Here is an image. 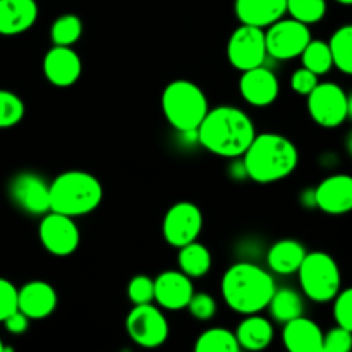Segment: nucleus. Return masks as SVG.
Masks as SVG:
<instances>
[{
    "label": "nucleus",
    "instance_id": "obj_16",
    "mask_svg": "<svg viewBox=\"0 0 352 352\" xmlns=\"http://www.w3.org/2000/svg\"><path fill=\"white\" fill-rule=\"evenodd\" d=\"M155 284V299L162 308L172 309H184L188 306L189 299L195 294L192 289L191 277L184 274V272L177 270H167L164 274L158 275L153 280Z\"/></svg>",
    "mask_w": 352,
    "mask_h": 352
},
{
    "label": "nucleus",
    "instance_id": "obj_25",
    "mask_svg": "<svg viewBox=\"0 0 352 352\" xmlns=\"http://www.w3.org/2000/svg\"><path fill=\"white\" fill-rule=\"evenodd\" d=\"M267 308H270V315L278 323L291 322V320L301 316L305 311L301 296L292 289H278V291L275 289Z\"/></svg>",
    "mask_w": 352,
    "mask_h": 352
},
{
    "label": "nucleus",
    "instance_id": "obj_2",
    "mask_svg": "<svg viewBox=\"0 0 352 352\" xmlns=\"http://www.w3.org/2000/svg\"><path fill=\"white\" fill-rule=\"evenodd\" d=\"M243 157L244 174L260 184H270L289 177L299 164V153L294 143L275 133L256 134Z\"/></svg>",
    "mask_w": 352,
    "mask_h": 352
},
{
    "label": "nucleus",
    "instance_id": "obj_39",
    "mask_svg": "<svg viewBox=\"0 0 352 352\" xmlns=\"http://www.w3.org/2000/svg\"><path fill=\"white\" fill-rule=\"evenodd\" d=\"M339 3H342V6H351L352 0H337Z\"/></svg>",
    "mask_w": 352,
    "mask_h": 352
},
{
    "label": "nucleus",
    "instance_id": "obj_10",
    "mask_svg": "<svg viewBox=\"0 0 352 352\" xmlns=\"http://www.w3.org/2000/svg\"><path fill=\"white\" fill-rule=\"evenodd\" d=\"M267 55L263 28L251 26V24H241L227 45L229 62L243 72L263 65Z\"/></svg>",
    "mask_w": 352,
    "mask_h": 352
},
{
    "label": "nucleus",
    "instance_id": "obj_24",
    "mask_svg": "<svg viewBox=\"0 0 352 352\" xmlns=\"http://www.w3.org/2000/svg\"><path fill=\"white\" fill-rule=\"evenodd\" d=\"M179 267L181 272H184L188 277H203L212 268V254H210L208 248L203 246L201 243L186 244V246L179 248Z\"/></svg>",
    "mask_w": 352,
    "mask_h": 352
},
{
    "label": "nucleus",
    "instance_id": "obj_23",
    "mask_svg": "<svg viewBox=\"0 0 352 352\" xmlns=\"http://www.w3.org/2000/svg\"><path fill=\"white\" fill-rule=\"evenodd\" d=\"M306 256V250L299 241L282 239L277 241L270 248L267 254L268 267L278 275H292L299 270L302 260Z\"/></svg>",
    "mask_w": 352,
    "mask_h": 352
},
{
    "label": "nucleus",
    "instance_id": "obj_11",
    "mask_svg": "<svg viewBox=\"0 0 352 352\" xmlns=\"http://www.w3.org/2000/svg\"><path fill=\"white\" fill-rule=\"evenodd\" d=\"M203 229V213L195 203L179 201L165 213L164 237L170 246L182 248L198 239Z\"/></svg>",
    "mask_w": 352,
    "mask_h": 352
},
{
    "label": "nucleus",
    "instance_id": "obj_20",
    "mask_svg": "<svg viewBox=\"0 0 352 352\" xmlns=\"http://www.w3.org/2000/svg\"><path fill=\"white\" fill-rule=\"evenodd\" d=\"M36 0H0V34L24 33L36 23Z\"/></svg>",
    "mask_w": 352,
    "mask_h": 352
},
{
    "label": "nucleus",
    "instance_id": "obj_9",
    "mask_svg": "<svg viewBox=\"0 0 352 352\" xmlns=\"http://www.w3.org/2000/svg\"><path fill=\"white\" fill-rule=\"evenodd\" d=\"M126 330L138 346L153 349L162 346L168 337V322L164 313L153 306L136 305L126 318Z\"/></svg>",
    "mask_w": 352,
    "mask_h": 352
},
{
    "label": "nucleus",
    "instance_id": "obj_12",
    "mask_svg": "<svg viewBox=\"0 0 352 352\" xmlns=\"http://www.w3.org/2000/svg\"><path fill=\"white\" fill-rule=\"evenodd\" d=\"M40 241L48 253L55 256H69L79 246V229L72 217L62 213L48 212L45 213L40 223Z\"/></svg>",
    "mask_w": 352,
    "mask_h": 352
},
{
    "label": "nucleus",
    "instance_id": "obj_29",
    "mask_svg": "<svg viewBox=\"0 0 352 352\" xmlns=\"http://www.w3.org/2000/svg\"><path fill=\"white\" fill-rule=\"evenodd\" d=\"M82 23L74 14H64L57 17L50 28V36L54 45L58 47H71L81 38Z\"/></svg>",
    "mask_w": 352,
    "mask_h": 352
},
{
    "label": "nucleus",
    "instance_id": "obj_33",
    "mask_svg": "<svg viewBox=\"0 0 352 352\" xmlns=\"http://www.w3.org/2000/svg\"><path fill=\"white\" fill-rule=\"evenodd\" d=\"M186 308L189 309V313H191L195 318L205 322V320H210L215 316L217 302L215 299L210 294H206V292H198V294L195 292V294L191 296V299H189Z\"/></svg>",
    "mask_w": 352,
    "mask_h": 352
},
{
    "label": "nucleus",
    "instance_id": "obj_4",
    "mask_svg": "<svg viewBox=\"0 0 352 352\" xmlns=\"http://www.w3.org/2000/svg\"><path fill=\"white\" fill-rule=\"evenodd\" d=\"M50 212L67 217H82L98 208L103 199L102 182L89 172L67 170L50 186Z\"/></svg>",
    "mask_w": 352,
    "mask_h": 352
},
{
    "label": "nucleus",
    "instance_id": "obj_3",
    "mask_svg": "<svg viewBox=\"0 0 352 352\" xmlns=\"http://www.w3.org/2000/svg\"><path fill=\"white\" fill-rule=\"evenodd\" d=\"M275 289L274 277L253 263L232 265L222 278L223 301L241 315L263 311Z\"/></svg>",
    "mask_w": 352,
    "mask_h": 352
},
{
    "label": "nucleus",
    "instance_id": "obj_17",
    "mask_svg": "<svg viewBox=\"0 0 352 352\" xmlns=\"http://www.w3.org/2000/svg\"><path fill=\"white\" fill-rule=\"evenodd\" d=\"M57 308V292L48 282L31 280L17 289V309L30 320L50 316Z\"/></svg>",
    "mask_w": 352,
    "mask_h": 352
},
{
    "label": "nucleus",
    "instance_id": "obj_37",
    "mask_svg": "<svg viewBox=\"0 0 352 352\" xmlns=\"http://www.w3.org/2000/svg\"><path fill=\"white\" fill-rule=\"evenodd\" d=\"M316 85H318V76L306 67L298 69V71H296L291 78L292 91L299 93V95L308 96L309 93L315 89Z\"/></svg>",
    "mask_w": 352,
    "mask_h": 352
},
{
    "label": "nucleus",
    "instance_id": "obj_40",
    "mask_svg": "<svg viewBox=\"0 0 352 352\" xmlns=\"http://www.w3.org/2000/svg\"><path fill=\"white\" fill-rule=\"evenodd\" d=\"M3 351H7V349H6V346H3L2 339H0V352H3Z\"/></svg>",
    "mask_w": 352,
    "mask_h": 352
},
{
    "label": "nucleus",
    "instance_id": "obj_35",
    "mask_svg": "<svg viewBox=\"0 0 352 352\" xmlns=\"http://www.w3.org/2000/svg\"><path fill=\"white\" fill-rule=\"evenodd\" d=\"M352 346V330L344 329L337 325L330 330L327 336H323L322 352H347Z\"/></svg>",
    "mask_w": 352,
    "mask_h": 352
},
{
    "label": "nucleus",
    "instance_id": "obj_1",
    "mask_svg": "<svg viewBox=\"0 0 352 352\" xmlns=\"http://www.w3.org/2000/svg\"><path fill=\"white\" fill-rule=\"evenodd\" d=\"M256 136L253 120L246 112L230 105L208 110L196 129V138L205 150L219 157H243Z\"/></svg>",
    "mask_w": 352,
    "mask_h": 352
},
{
    "label": "nucleus",
    "instance_id": "obj_13",
    "mask_svg": "<svg viewBox=\"0 0 352 352\" xmlns=\"http://www.w3.org/2000/svg\"><path fill=\"white\" fill-rule=\"evenodd\" d=\"M9 195L12 201L30 215H45L50 212L48 184L33 172H21L10 181Z\"/></svg>",
    "mask_w": 352,
    "mask_h": 352
},
{
    "label": "nucleus",
    "instance_id": "obj_36",
    "mask_svg": "<svg viewBox=\"0 0 352 352\" xmlns=\"http://www.w3.org/2000/svg\"><path fill=\"white\" fill-rule=\"evenodd\" d=\"M17 309V289L7 278H0V322Z\"/></svg>",
    "mask_w": 352,
    "mask_h": 352
},
{
    "label": "nucleus",
    "instance_id": "obj_32",
    "mask_svg": "<svg viewBox=\"0 0 352 352\" xmlns=\"http://www.w3.org/2000/svg\"><path fill=\"white\" fill-rule=\"evenodd\" d=\"M127 298L134 305H146L155 299V284L146 275H136L127 285Z\"/></svg>",
    "mask_w": 352,
    "mask_h": 352
},
{
    "label": "nucleus",
    "instance_id": "obj_15",
    "mask_svg": "<svg viewBox=\"0 0 352 352\" xmlns=\"http://www.w3.org/2000/svg\"><path fill=\"white\" fill-rule=\"evenodd\" d=\"M278 79L274 71L258 65L243 72L239 81V91L243 98L253 107H268L278 96Z\"/></svg>",
    "mask_w": 352,
    "mask_h": 352
},
{
    "label": "nucleus",
    "instance_id": "obj_22",
    "mask_svg": "<svg viewBox=\"0 0 352 352\" xmlns=\"http://www.w3.org/2000/svg\"><path fill=\"white\" fill-rule=\"evenodd\" d=\"M236 339L241 349L261 351L274 340V327L267 318L258 313L246 315L236 330Z\"/></svg>",
    "mask_w": 352,
    "mask_h": 352
},
{
    "label": "nucleus",
    "instance_id": "obj_8",
    "mask_svg": "<svg viewBox=\"0 0 352 352\" xmlns=\"http://www.w3.org/2000/svg\"><path fill=\"white\" fill-rule=\"evenodd\" d=\"M311 40V31L306 24L296 19H278L268 26L265 33L267 54L278 60H289L302 54Z\"/></svg>",
    "mask_w": 352,
    "mask_h": 352
},
{
    "label": "nucleus",
    "instance_id": "obj_30",
    "mask_svg": "<svg viewBox=\"0 0 352 352\" xmlns=\"http://www.w3.org/2000/svg\"><path fill=\"white\" fill-rule=\"evenodd\" d=\"M287 12L292 19L306 24H316L325 17L327 2L325 0H287Z\"/></svg>",
    "mask_w": 352,
    "mask_h": 352
},
{
    "label": "nucleus",
    "instance_id": "obj_28",
    "mask_svg": "<svg viewBox=\"0 0 352 352\" xmlns=\"http://www.w3.org/2000/svg\"><path fill=\"white\" fill-rule=\"evenodd\" d=\"M301 58L302 67L309 69V71L315 72L316 76L327 74L333 65L329 43H325V41L322 40H309V43L306 45V48L302 50Z\"/></svg>",
    "mask_w": 352,
    "mask_h": 352
},
{
    "label": "nucleus",
    "instance_id": "obj_31",
    "mask_svg": "<svg viewBox=\"0 0 352 352\" xmlns=\"http://www.w3.org/2000/svg\"><path fill=\"white\" fill-rule=\"evenodd\" d=\"M24 117V102L9 89H0V129L19 124Z\"/></svg>",
    "mask_w": 352,
    "mask_h": 352
},
{
    "label": "nucleus",
    "instance_id": "obj_18",
    "mask_svg": "<svg viewBox=\"0 0 352 352\" xmlns=\"http://www.w3.org/2000/svg\"><path fill=\"white\" fill-rule=\"evenodd\" d=\"M315 205L330 215H344L352 208V177L337 174L327 177L315 191Z\"/></svg>",
    "mask_w": 352,
    "mask_h": 352
},
{
    "label": "nucleus",
    "instance_id": "obj_27",
    "mask_svg": "<svg viewBox=\"0 0 352 352\" xmlns=\"http://www.w3.org/2000/svg\"><path fill=\"white\" fill-rule=\"evenodd\" d=\"M236 333L227 329H208L198 337L196 352H237L239 351Z\"/></svg>",
    "mask_w": 352,
    "mask_h": 352
},
{
    "label": "nucleus",
    "instance_id": "obj_19",
    "mask_svg": "<svg viewBox=\"0 0 352 352\" xmlns=\"http://www.w3.org/2000/svg\"><path fill=\"white\" fill-rule=\"evenodd\" d=\"M282 340L291 352H322L323 332L313 320L301 315L284 323Z\"/></svg>",
    "mask_w": 352,
    "mask_h": 352
},
{
    "label": "nucleus",
    "instance_id": "obj_26",
    "mask_svg": "<svg viewBox=\"0 0 352 352\" xmlns=\"http://www.w3.org/2000/svg\"><path fill=\"white\" fill-rule=\"evenodd\" d=\"M330 54H332L333 65L344 74H351L352 72V26L339 28L336 33L332 34L329 41Z\"/></svg>",
    "mask_w": 352,
    "mask_h": 352
},
{
    "label": "nucleus",
    "instance_id": "obj_5",
    "mask_svg": "<svg viewBox=\"0 0 352 352\" xmlns=\"http://www.w3.org/2000/svg\"><path fill=\"white\" fill-rule=\"evenodd\" d=\"M162 110L174 129L184 134H196V129L208 112L205 91L188 79L168 82L162 93Z\"/></svg>",
    "mask_w": 352,
    "mask_h": 352
},
{
    "label": "nucleus",
    "instance_id": "obj_7",
    "mask_svg": "<svg viewBox=\"0 0 352 352\" xmlns=\"http://www.w3.org/2000/svg\"><path fill=\"white\" fill-rule=\"evenodd\" d=\"M308 110L318 126L332 129L346 122L351 113V100L336 82H318L308 95Z\"/></svg>",
    "mask_w": 352,
    "mask_h": 352
},
{
    "label": "nucleus",
    "instance_id": "obj_34",
    "mask_svg": "<svg viewBox=\"0 0 352 352\" xmlns=\"http://www.w3.org/2000/svg\"><path fill=\"white\" fill-rule=\"evenodd\" d=\"M333 301V318L337 325L352 330V291H339V294L332 299Z\"/></svg>",
    "mask_w": 352,
    "mask_h": 352
},
{
    "label": "nucleus",
    "instance_id": "obj_21",
    "mask_svg": "<svg viewBox=\"0 0 352 352\" xmlns=\"http://www.w3.org/2000/svg\"><path fill=\"white\" fill-rule=\"evenodd\" d=\"M287 12V0H236V16L243 24L268 28Z\"/></svg>",
    "mask_w": 352,
    "mask_h": 352
},
{
    "label": "nucleus",
    "instance_id": "obj_14",
    "mask_svg": "<svg viewBox=\"0 0 352 352\" xmlns=\"http://www.w3.org/2000/svg\"><path fill=\"white\" fill-rule=\"evenodd\" d=\"M81 57L71 47L54 45L43 58L45 78L58 88L72 86L81 78Z\"/></svg>",
    "mask_w": 352,
    "mask_h": 352
},
{
    "label": "nucleus",
    "instance_id": "obj_6",
    "mask_svg": "<svg viewBox=\"0 0 352 352\" xmlns=\"http://www.w3.org/2000/svg\"><path fill=\"white\" fill-rule=\"evenodd\" d=\"M298 274L302 291L315 302L332 301L342 285L339 265L330 254L322 251L306 253Z\"/></svg>",
    "mask_w": 352,
    "mask_h": 352
},
{
    "label": "nucleus",
    "instance_id": "obj_38",
    "mask_svg": "<svg viewBox=\"0 0 352 352\" xmlns=\"http://www.w3.org/2000/svg\"><path fill=\"white\" fill-rule=\"evenodd\" d=\"M2 323L6 325L7 332L19 336V333H24L28 330V327H30V318H28L24 313H21L19 309H16V311L10 313Z\"/></svg>",
    "mask_w": 352,
    "mask_h": 352
}]
</instances>
